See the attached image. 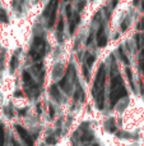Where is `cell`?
I'll list each match as a JSON object with an SVG mask.
<instances>
[]
</instances>
